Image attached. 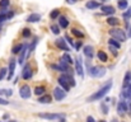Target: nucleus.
Returning <instances> with one entry per match:
<instances>
[{
    "instance_id": "603ef678",
    "label": "nucleus",
    "mask_w": 131,
    "mask_h": 122,
    "mask_svg": "<svg viewBox=\"0 0 131 122\" xmlns=\"http://www.w3.org/2000/svg\"><path fill=\"white\" fill-rule=\"evenodd\" d=\"M9 122H15V121H9Z\"/></svg>"
},
{
    "instance_id": "a211bd4d",
    "label": "nucleus",
    "mask_w": 131,
    "mask_h": 122,
    "mask_svg": "<svg viewBox=\"0 0 131 122\" xmlns=\"http://www.w3.org/2000/svg\"><path fill=\"white\" fill-rule=\"evenodd\" d=\"M38 102H40V103H43V104H48V103H51V102H52V97H51V95H48V94H43V95H41V97H40Z\"/></svg>"
},
{
    "instance_id": "473e14b6",
    "label": "nucleus",
    "mask_w": 131,
    "mask_h": 122,
    "mask_svg": "<svg viewBox=\"0 0 131 122\" xmlns=\"http://www.w3.org/2000/svg\"><path fill=\"white\" fill-rule=\"evenodd\" d=\"M122 17H124V19L126 20V23L130 20V18H131V12L129 10V12H125L124 14H122Z\"/></svg>"
},
{
    "instance_id": "f8f14e48",
    "label": "nucleus",
    "mask_w": 131,
    "mask_h": 122,
    "mask_svg": "<svg viewBox=\"0 0 131 122\" xmlns=\"http://www.w3.org/2000/svg\"><path fill=\"white\" fill-rule=\"evenodd\" d=\"M55 45L60 48V50H64V51H70V47L66 45V41L62 40V38H57L55 41Z\"/></svg>"
},
{
    "instance_id": "3c124183",
    "label": "nucleus",
    "mask_w": 131,
    "mask_h": 122,
    "mask_svg": "<svg viewBox=\"0 0 131 122\" xmlns=\"http://www.w3.org/2000/svg\"><path fill=\"white\" fill-rule=\"evenodd\" d=\"M99 122H106V121H99Z\"/></svg>"
},
{
    "instance_id": "b1692460",
    "label": "nucleus",
    "mask_w": 131,
    "mask_h": 122,
    "mask_svg": "<svg viewBox=\"0 0 131 122\" xmlns=\"http://www.w3.org/2000/svg\"><path fill=\"white\" fill-rule=\"evenodd\" d=\"M97 56H98V59H99V61H103V62H106V61L108 60V57H107V55H106V52H103V51H98V53H97Z\"/></svg>"
},
{
    "instance_id": "a878e982",
    "label": "nucleus",
    "mask_w": 131,
    "mask_h": 122,
    "mask_svg": "<svg viewBox=\"0 0 131 122\" xmlns=\"http://www.w3.org/2000/svg\"><path fill=\"white\" fill-rule=\"evenodd\" d=\"M45 92H46V89H45V86H36L35 88V94L36 95H43L45 94Z\"/></svg>"
},
{
    "instance_id": "393cba45",
    "label": "nucleus",
    "mask_w": 131,
    "mask_h": 122,
    "mask_svg": "<svg viewBox=\"0 0 131 122\" xmlns=\"http://www.w3.org/2000/svg\"><path fill=\"white\" fill-rule=\"evenodd\" d=\"M108 45H111V46H113V47H116L117 50H118V48L121 47V45H120V41H117V40H116V38H113V37H112L111 40L108 41Z\"/></svg>"
},
{
    "instance_id": "f03ea898",
    "label": "nucleus",
    "mask_w": 131,
    "mask_h": 122,
    "mask_svg": "<svg viewBox=\"0 0 131 122\" xmlns=\"http://www.w3.org/2000/svg\"><path fill=\"white\" fill-rule=\"evenodd\" d=\"M57 81H59V84L61 85V88L65 90V92H69L70 90V88L71 86H75V80H74V78H73V75L71 74H66V73H64L59 79H57Z\"/></svg>"
},
{
    "instance_id": "aec40b11",
    "label": "nucleus",
    "mask_w": 131,
    "mask_h": 122,
    "mask_svg": "<svg viewBox=\"0 0 131 122\" xmlns=\"http://www.w3.org/2000/svg\"><path fill=\"white\" fill-rule=\"evenodd\" d=\"M59 26L61 28H68V26H69L68 18L66 17H59Z\"/></svg>"
},
{
    "instance_id": "5701e85b",
    "label": "nucleus",
    "mask_w": 131,
    "mask_h": 122,
    "mask_svg": "<svg viewBox=\"0 0 131 122\" xmlns=\"http://www.w3.org/2000/svg\"><path fill=\"white\" fill-rule=\"evenodd\" d=\"M118 9H121V10H125V9H127V6H129V3H127V0H118Z\"/></svg>"
},
{
    "instance_id": "58836bf2",
    "label": "nucleus",
    "mask_w": 131,
    "mask_h": 122,
    "mask_svg": "<svg viewBox=\"0 0 131 122\" xmlns=\"http://www.w3.org/2000/svg\"><path fill=\"white\" fill-rule=\"evenodd\" d=\"M110 50H111V52H112L113 55H117V48H116V47H113V46L110 45Z\"/></svg>"
},
{
    "instance_id": "1a4fd4ad",
    "label": "nucleus",
    "mask_w": 131,
    "mask_h": 122,
    "mask_svg": "<svg viewBox=\"0 0 131 122\" xmlns=\"http://www.w3.org/2000/svg\"><path fill=\"white\" fill-rule=\"evenodd\" d=\"M19 95L23 99H28L31 97V88L28 85H22L19 89Z\"/></svg>"
},
{
    "instance_id": "dca6fc26",
    "label": "nucleus",
    "mask_w": 131,
    "mask_h": 122,
    "mask_svg": "<svg viewBox=\"0 0 131 122\" xmlns=\"http://www.w3.org/2000/svg\"><path fill=\"white\" fill-rule=\"evenodd\" d=\"M40 20H41V14H38V13H32L27 18V22H29V23H36V22H40Z\"/></svg>"
},
{
    "instance_id": "e433bc0d",
    "label": "nucleus",
    "mask_w": 131,
    "mask_h": 122,
    "mask_svg": "<svg viewBox=\"0 0 131 122\" xmlns=\"http://www.w3.org/2000/svg\"><path fill=\"white\" fill-rule=\"evenodd\" d=\"M22 36H23V37H29V36H31V31H29L28 28H24L23 32H22Z\"/></svg>"
},
{
    "instance_id": "37998d69",
    "label": "nucleus",
    "mask_w": 131,
    "mask_h": 122,
    "mask_svg": "<svg viewBox=\"0 0 131 122\" xmlns=\"http://www.w3.org/2000/svg\"><path fill=\"white\" fill-rule=\"evenodd\" d=\"M125 89L127 90V93H129V95H130V97H131V84H130V85H129V86H127V88H125Z\"/></svg>"
},
{
    "instance_id": "6ab92c4d",
    "label": "nucleus",
    "mask_w": 131,
    "mask_h": 122,
    "mask_svg": "<svg viewBox=\"0 0 131 122\" xmlns=\"http://www.w3.org/2000/svg\"><path fill=\"white\" fill-rule=\"evenodd\" d=\"M130 84H131V71H127V73H126V75H125V78H124L122 88L125 89V88H127Z\"/></svg>"
},
{
    "instance_id": "cd10ccee",
    "label": "nucleus",
    "mask_w": 131,
    "mask_h": 122,
    "mask_svg": "<svg viewBox=\"0 0 131 122\" xmlns=\"http://www.w3.org/2000/svg\"><path fill=\"white\" fill-rule=\"evenodd\" d=\"M22 48H23V45H22V43H18V45H15V46L13 47V50H12V52L17 55V53H19V52L22 51Z\"/></svg>"
},
{
    "instance_id": "4be33fe9",
    "label": "nucleus",
    "mask_w": 131,
    "mask_h": 122,
    "mask_svg": "<svg viewBox=\"0 0 131 122\" xmlns=\"http://www.w3.org/2000/svg\"><path fill=\"white\" fill-rule=\"evenodd\" d=\"M107 23H108L110 26H113V27H115V26H118V24H120V20H118L116 17H110V18L107 19Z\"/></svg>"
},
{
    "instance_id": "49530a36",
    "label": "nucleus",
    "mask_w": 131,
    "mask_h": 122,
    "mask_svg": "<svg viewBox=\"0 0 131 122\" xmlns=\"http://www.w3.org/2000/svg\"><path fill=\"white\" fill-rule=\"evenodd\" d=\"M111 122H118V121H117L116 118H113V120H112V121H111Z\"/></svg>"
},
{
    "instance_id": "20e7f679",
    "label": "nucleus",
    "mask_w": 131,
    "mask_h": 122,
    "mask_svg": "<svg viewBox=\"0 0 131 122\" xmlns=\"http://www.w3.org/2000/svg\"><path fill=\"white\" fill-rule=\"evenodd\" d=\"M90 76L92 78H102L106 74V69L102 66H93L90 68Z\"/></svg>"
},
{
    "instance_id": "f3484780",
    "label": "nucleus",
    "mask_w": 131,
    "mask_h": 122,
    "mask_svg": "<svg viewBox=\"0 0 131 122\" xmlns=\"http://www.w3.org/2000/svg\"><path fill=\"white\" fill-rule=\"evenodd\" d=\"M85 6H87V9L93 10V9H97V8H99L101 5H99V3H98V1H95V0H89V1H87Z\"/></svg>"
},
{
    "instance_id": "2f4dec72",
    "label": "nucleus",
    "mask_w": 131,
    "mask_h": 122,
    "mask_svg": "<svg viewBox=\"0 0 131 122\" xmlns=\"http://www.w3.org/2000/svg\"><path fill=\"white\" fill-rule=\"evenodd\" d=\"M51 32H52L53 35H59V33H60V27L52 24V26H51Z\"/></svg>"
},
{
    "instance_id": "bb28decb",
    "label": "nucleus",
    "mask_w": 131,
    "mask_h": 122,
    "mask_svg": "<svg viewBox=\"0 0 131 122\" xmlns=\"http://www.w3.org/2000/svg\"><path fill=\"white\" fill-rule=\"evenodd\" d=\"M71 32H73V35H74L75 37H78V38H84V33H83V32H80L79 29L73 28V29H71Z\"/></svg>"
},
{
    "instance_id": "423d86ee",
    "label": "nucleus",
    "mask_w": 131,
    "mask_h": 122,
    "mask_svg": "<svg viewBox=\"0 0 131 122\" xmlns=\"http://www.w3.org/2000/svg\"><path fill=\"white\" fill-rule=\"evenodd\" d=\"M127 109H129V103H127V101L121 99V101L117 103V112H118V115H120V116H124V115L127 112Z\"/></svg>"
},
{
    "instance_id": "8fccbe9b",
    "label": "nucleus",
    "mask_w": 131,
    "mask_h": 122,
    "mask_svg": "<svg viewBox=\"0 0 131 122\" xmlns=\"http://www.w3.org/2000/svg\"><path fill=\"white\" fill-rule=\"evenodd\" d=\"M129 10H130V12H131V8H129Z\"/></svg>"
},
{
    "instance_id": "f704fd0d",
    "label": "nucleus",
    "mask_w": 131,
    "mask_h": 122,
    "mask_svg": "<svg viewBox=\"0 0 131 122\" xmlns=\"http://www.w3.org/2000/svg\"><path fill=\"white\" fill-rule=\"evenodd\" d=\"M6 71H8V69H5V68H3V69L0 70V81L5 78V75H6Z\"/></svg>"
},
{
    "instance_id": "a18cd8bd",
    "label": "nucleus",
    "mask_w": 131,
    "mask_h": 122,
    "mask_svg": "<svg viewBox=\"0 0 131 122\" xmlns=\"http://www.w3.org/2000/svg\"><path fill=\"white\" fill-rule=\"evenodd\" d=\"M78 0H66V3L68 4H74V3H77Z\"/></svg>"
},
{
    "instance_id": "39448f33",
    "label": "nucleus",
    "mask_w": 131,
    "mask_h": 122,
    "mask_svg": "<svg viewBox=\"0 0 131 122\" xmlns=\"http://www.w3.org/2000/svg\"><path fill=\"white\" fill-rule=\"evenodd\" d=\"M38 117L52 121V120H62V118H65V115H62V113H38Z\"/></svg>"
},
{
    "instance_id": "c9c22d12",
    "label": "nucleus",
    "mask_w": 131,
    "mask_h": 122,
    "mask_svg": "<svg viewBox=\"0 0 131 122\" xmlns=\"http://www.w3.org/2000/svg\"><path fill=\"white\" fill-rule=\"evenodd\" d=\"M101 108H102V112H103L104 115H107V113H108V107H107V104H106L104 102L101 104Z\"/></svg>"
},
{
    "instance_id": "72a5a7b5",
    "label": "nucleus",
    "mask_w": 131,
    "mask_h": 122,
    "mask_svg": "<svg viewBox=\"0 0 131 122\" xmlns=\"http://www.w3.org/2000/svg\"><path fill=\"white\" fill-rule=\"evenodd\" d=\"M10 4V0H0V8H6L9 6Z\"/></svg>"
},
{
    "instance_id": "ddd939ff",
    "label": "nucleus",
    "mask_w": 131,
    "mask_h": 122,
    "mask_svg": "<svg viewBox=\"0 0 131 122\" xmlns=\"http://www.w3.org/2000/svg\"><path fill=\"white\" fill-rule=\"evenodd\" d=\"M101 10H102L103 14H107V15H112V14H115V12H116L112 5H102V6H101Z\"/></svg>"
},
{
    "instance_id": "a19ab883",
    "label": "nucleus",
    "mask_w": 131,
    "mask_h": 122,
    "mask_svg": "<svg viewBox=\"0 0 131 122\" xmlns=\"http://www.w3.org/2000/svg\"><path fill=\"white\" fill-rule=\"evenodd\" d=\"M0 104H3V106H8V104H9V102H8V101H5V99H3V98L0 97Z\"/></svg>"
},
{
    "instance_id": "c756f323",
    "label": "nucleus",
    "mask_w": 131,
    "mask_h": 122,
    "mask_svg": "<svg viewBox=\"0 0 131 122\" xmlns=\"http://www.w3.org/2000/svg\"><path fill=\"white\" fill-rule=\"evenodd\" d=\"M12 94H13V90H12V89H0V95L10 97Z\"/></svg>"
},
{
    "instance_id": "0eeeda50",
    "label": "nucleus",
    "mask_w": 131,
    "mask_h": 122,
    "mask_svg": "<svg viewBox=\"0 0 131 122\" xmlns=\"http://www.w3.org/2000/svg\"><path fill=\"white\" fill-rule=\"evenodd\" d=\"M75 70H77V73L83 78L84 76V68H83V61H82V57L80 56H78L77 59H75Z\"/></svg>"
},
{
    "instance_id": "4c0bfd02",
    "label": "nucleus",
    "mask_w": 131,
    "mask_h": 122,
    "mask_svg": "<svg viewBox=\"0 0 131 122\" xmlns=\"http://www.w3.org/2000/svg\"><path fill=\"white\" fill-rule=\"evenodd\" d=\"M65 40H66V42H69V45L70 46H73V47H75V43H74V41L71 40L69 36H65Z\"/></svg>"
},
{
    "instance_id": "c03bdc74",
    "label": "nucleus",
    "mask_w": 131,
    "mask_h": 122,
    "mask_svg": "<svg viewBox=\"0 0 131 122\" xmlns=\"http://www.w3.org/2000/svg\"><path fill=\"white\" fill-rule=\"evenodd\" d=\"M80 46H82V42H78V43L75 45V48H77V50H79V48H80Z\"/></svg>"
},
{
    "instance_id": "4468645a",
    "label": "nucleus",
    "mask_w": 131,
    "mask_h": 122,
    "mask_svg": "<svg viewBox=\"0 0 131 122\" xmlns=\"http://www.w3.org/2000/svg\"><path fill=\"white\" fill-rule=\"evenodd\" d=\"M28 56V48H27V45H23V48H22V52H20V56H19V60L18 62L22 65L26 60V57Z\"/></svg>"
},
{
    "instance_id": "9d476101",
    "label": "nucleus",
    "mask_w": 131,
    "mask_h": 122,
    "mask_svg": "<svg viewBox=\"0 0 131 122\" xmlns=\"http://www.w3.org/2000/svg\"><path fill=\"white\" fill-rule=\"evenodd\" d=\"M53 97H55L56 101H62L66 97V92L61 88H55L53 89Z\"/></svg>"
},
{
    "instance_id": "09e8293b",
    "label": "nucleus",
    "mask_w": 131,
    "mask_h": 122,
    "mask_svg": "<svg viewBox=\"0 0 131 122\" xmlns=\"http://www.w3.org/2000/svg\"><path fill=\"white\" fill-rule=\"evenodd\" d=\"M60 122H65V121H64V118H62V120H61V121H60Z\"/></svg>"
},
{
    "instance_id": "9b49d317",
    "label": "nucleus",
    "mask_w": 131,
    "mask_h": 122,
    "mask_svg": "<svg viewBox=\"0 0 131 122\" xmlns=\"http://www.w3.org/2000/svg\"><path fill=\"white\" fill-rule=\"evenodd\" d=\"M15 65H17V60H14V59H10V61H9V69H8V73H9V75H8V79H9V80H12V78L14 76Z\"/></svg>"
},
{
    "instance_id": "7ed1b4c3",
    "label": "nucleus",
    "mask_w": 131,
    "mask_h": 122,
    "mask_svg": "<svg viewBox=\"0 0 131 122\" xmlns=\"http://www.w3.org/2000/svg\"><path fill=\"white\" fill-rule=\"evenodd\" d=\"M108 32H110L111 37L116 38V40L120 41V42H125V41L127 40V35L125 33L124 29H120V28H112V29H110Z\"/></svg>"
},
{
    "instance_id": "79ce46f5",
    "label": "nucleus",
    "mask_w": 131,
    "mask_h": 122,
    "mask_svg": "<svg viewBox=\"0 0 131 122\" xmlns=\"http://www.w3.org/2000/svg\"><path fill=\"white\" fill-rule=\"evenodd\" d=\"M87 122H95V121H94V118H93L92 116H88V117H87Z\"/></svg>"
},
{
    "instance_id": "de8ad7c7",
    "label": "nucleus",
    "mask_w": 131,
    "mask_h": 122,
    "mask_svg": "<svg viewBox=\"0 0 131 122\" xmlns=\"http://www.w3.org/2000/svg\"><path fill=\"white\" fill-rule=\"evenodd\" d=\"M1 27H3V23L0 22V31H1Z\"/></svg>"
},
{
    "instance_id": "7c9ffc66",
    "label": "nucleus",
    "mask_w": 131,
    "mask_h": 122,
    "mask_svg": "<svg viewBox=\"0 0 131 122\" xmlns=\"http://www.w3.org/2000/svg\"><path fill=\"white\" fill-rule=\"evenodd\" d=\"M50 17H51V19H56V18L60 17V12H59L57 9H55V10H52V12L50 13Z\"/></svg>"
},
{
    "instance_id": "c85d7f7f",
    "label": "nucleus",
    "mask_w": 131,
    "mask_h": 122,
    "mask_svg": "<svg viewBox=\"0 0 131 122\" xmlns=\"http://www.w3.org/2000/svg\"><path fill=\"white\" fill-rule=\"evenodd\" d=\"M65 62H68L69 65H73V62H75V61H73V59L69 56V53H65V55H62V57H61Z\"/></svg>"
},
{
    "instance_id": "412c9836",
    "label": "nucleus",
    "mask_w": 131,
    "mask_h": 122,
    "mask_svg": "<svg viewBox=\"0 0 131 122\" xmlns=\"http://www.w3.org/2000/svg\"><path fill=\"white\" fill-rule=\"evenodd\" d=\"M14 15V13L13 12H8V13H1L0 14V22L3 23V22H5V20H8V19H10Z\"/></svg>"
},
{
    "instance_id": "ea45409f",
    "label": "nucleus",
    "mask_w": 131,
    "mask_h": 122,
    "mask_svg": "<svg viewBox=\"0 0 131 122\" xmlns=\"http://www.w3.org/2000/svg\"><path fill=\"white\" fill-rule=\"evenodd\" d=\"M126 26H127V31H129V32H127V37H131V26H130V23L127 22Z\"/></svg>"
},
{
    "instance_id": "f257e3e1",
    "label": "nucleus",
    "mask_w": 131,
    "mask_h": 122,
    "mask_svg": "<svg viewBox=\"0 0 131 122\" xmlns=\"http://www.w3.org/2000/svg\"><path fill=\"white\" fill-rule=\"evenodd\" d=\"M111 88H112V80H108L98 92H95L94 94H92V95H89L87 98V102H95V101H99V99H102L104 95H107V93L111 90Z\"/></svg>"
},
{
    "instance_id": "2eb2a0df",
    "label": "nucleus",
    "mask_w": 131,
    "mask_h": 122,
    "mask_svg": "<svg viewBox=\"0 0 131 122\" xmlns=\"http://www.w3.org/2000/svg\"><path fill=\"white\" fill-rule=\"evenodd\" d=\"M83 53L87 56L88 59H92L93 56H94V50H93V46H84V48H83Z\"/></svg>"
},
{
    "instance_id": "6e6552de",
    "label": "nucleus",
    "mask_w": 131,
    "mask_h": 122,
    "mask_svg": "<svg viewBox=\"0 0 131 122\" xmlns=\"http://www.w3.org/2000/svg\"><path fill=\"white\" fill-rule=\"evenodd\" d=\"M32 69H31V65L29 64H26L24 65V68H23V70H22V78L24 79V80H28V79H31L32 78Z\"/></svg>"
}]
</instances>
